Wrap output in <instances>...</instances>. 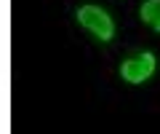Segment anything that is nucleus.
I'll list each match as a JSON object with an SVG mask.
<instances>
[{
    "label": "nucleus",
    "mask_w": 160,
    "mask_h": 134,
    "mask_svg": "<svg viewBox=\"0 0 160 134\" xmlns=\"http://www.w3.org/2000/svg\"><path fill=\"white\" fill-rule=\"evenodd\" d=\"M78 22L86 29H91L99 40H112V35H115L112 19H109L99 6H80L78 8Z\"/></svg>",
    "instance_id": "nucleus-1"
},
{
    "label": "nucleus",
    "mask_w": 160,
    "mask_h": 134,
    "mask_svg": "<svg viewBox=\"0 0 160 134\" xmlns=\"http://www.w3.org/2000/svg\"><path fill=\"white\" fill-rule=\"evenodd\" d=\"M152 72H155V56L149 51L139 54V56H133V59H128V62L120 64V75L128 83H144Z\"/></svg>",
    "instance_id": "nucleus-2"
},
{
    "label": "nucleus",
    "mask_w": 160,
    "mask_h": 134,
    "mask_svg": "<svg viewBox=\"0 0 160 134\" xmlns=\"http://www.w3.org/2000/svg\"><path fill=\"white\" fill-rule=\"evenodd\" d=\"M139 13H142V19L149 24V27H155V24L160 22V0H147Z\"/></svg>",
    "instance_id": "nucleus-3"
},
{
    "label": "nucleus",
    "mask_w": 160,
    "mask_h": 134,
    "mask_svg": "<svg viewBox=\"0 0 160 134\" xmlns=\"http://www.w3.org/2000/svg\"><path fill=\"white\" fill-rule=\"evenodd\" d=\"M152 29H155V32H160V22H158V24H155V27H152Z\"/></svg>",
    "instance_id": "nucleus-4"
}]
</instances>
